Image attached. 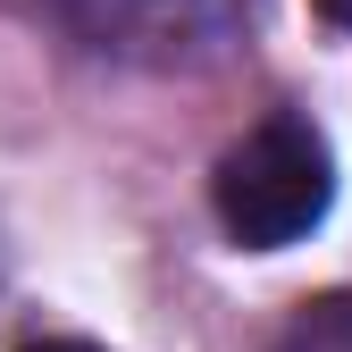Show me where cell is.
Returning a JSON list of instances; mask_svg holds the SVG:
<instances>
[{
  "label": "cell",
  "instance_id": "6da1fadb",
  "mask_svg": "<svg viewBox=\"0 0 352 352\" xmlns=\"http://www.w3.org/2000/svg\"><path fill=\"white\" fill-rule=\"evenodd\" d=\"M327 143L311 135L302 118H269L218 160V218L243 252H277L294 235H311L327 218Z\"/></svg>",
  "mask_w": 352,
  "mask_h": 352
},
{
  "label": "cell",
  "instance_id": "7a4b0ae2",
  "mask_svg": "<svg viewBox=\"0 0 352 352\" xmlns=\"http://www.w3.org/2000/svg\"><path fill=\"white\" fill-rule=\"evenodd\" d=\"M51 17L126 67H210L243 42L235 0H51Z\"/></svg>",
  "mask_w": 352,
  "mask_h": 352
},
{
  "label": "cell",
  "instance_id": "3957f363",
  "mask_svg": "<svg viewBox=\"0 0 352 352\" xmlns=\"http://www.w3.org/2000/svg\"><path fill=\"white\" fill-rule=\"evenodd\" d=\"M277 352H352V294H327V302H311L285 336H277Z\"/></svg>",
  "mask_w": 352,
  "mask_h": 352
},
{
  "label": "cell",
  "instance_id": "277c9868",
  "mask_svg": "<svg viewBox=\"0 0 352 352\" xmlns=\"http://www.w3.org/2000/svg\"><path fill=\"white\" fill-rule=\"evenodd\" d=\"M319 17L327 25H352V0H319Z\"/></svg>",
  "mask_w": 352,
  "mask_h": 352
},
{
  "label": "cell",
  "instance_id": "5b68a950",
  "mask_svg": "<svg viewBox=\"0 0 352 352\" xmlns=\"http://www.w3.org/2000/svg\"><path fill=\"white\" fill-rule=\"evenodd\" d=\"M25 352H93V344H25Z\"/></svg>",
  "mask_w": 352,
  "mask_h": 352
}]
</instances>
